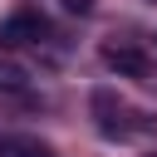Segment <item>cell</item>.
<instances>
[{
    "mask_svg": "<svg viewBox=\"0 0 157 157\" xmlns=\"http://www.w3.org/2000/svg\"><path fill=\"white\" fill-rule=\"evenodd\" d=\"M25 83H29V69L15 59H0V93H20Z\"/></svg>",
    "mask_w": 157,
    "mask_h": 157,
    "instance_id": "cell-4",
    "label": "cell"
},
{
    "mask_svg": "<svg viewBox=\"0 0 157 157\" xmlns=\"http://www.w3.org/2000/svg\"><path fill=\"white\" fill-rule=\"evenodd\" d=\"M103 64L123 78H152V59L132 44H103Z\"/></svg>",
    "mask_w": 157,
    "mask_h": 157,
    "instance_id": "cell-1",
    "label": "cell"
},
{
    "mask_svg": "<svg viewBox=\"0 0 157 157\" xmlns=\"http://www.w3.org/2000/svg\"><path fill=\"white\" fill-rule=\"evenodd\" d=\"M64 10H69V15H88V10H93V0H64Z\"/></svg>",
    "mask_w": 157,
    "mask_h": 157,
    "instance_id": "cell-5",
    "label": "cell"
},
{
    "mask_svg": "<svg viewBox=\"0 0 157 157\" xmlns=\"http://www.w3.org/2000/svg\"><path fill=\"white\" fill-rule=\"evenodd\" d=\"M0 157H49V147L39 137H0Z\"/></svg>",
    "mask_w": 157,
    "mask_h": 157,
    "instance_id": "cell-3",
    "label": "cell"
},
{
    "mask_svg": "<svg viewBox=\"0 0 157 157\" xmlns=\"http://www.w3.org/2000/svg\"><path fill=\"white\" fill-rule=\"evenodd\" d=\"M44 29H49V25H44V15L25 5V10H15V15L0 25V39H5V44H34Z\"/></svg>",
    "mask_w": 157,
    "mask_h": 157,
    "instance_id": "cell-2",
    "label": "cell"
},
{
    "mask_svg": "<svg viewBox=\"0 0 157 157\" xmlns=\"http://www.w3.org/2000/svg\"><path fill=\"white\" fill-rule=\"evenodd\" d=\"M152 5H157V0H152Z\"/></svg>",
    "mask_w": 157,
    "mask_h": 157,
    "instance_id": "cell-6",
    "label": "cell"
}]
</instances>
